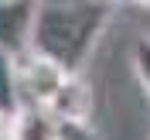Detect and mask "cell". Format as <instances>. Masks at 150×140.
<instances>
[{
    "label": "cell",
    "mask_w": 150,
    "mask_h": 140,
    "mask_svg": "<svg viewBox=\"0 0 150 140\" xmlns=\"http://www.w3.org/2000/svg\"><path fill=\"white\" fill-rule=\"evenodd\" d=\"M112 17L109 0H55L38 7L31 51L51 58L65 72H82Z\"/></svg>",
    "instance_id": "1"
},
{
    "label": "cell",
    "mask_w": 150,
    "mask_h": 140,
    "mask_svg": "<svg viewBox=\"0 0 150 140\" xmlns=\"http://www.w3.org/2000/svg\"><path fill=\"white\" fill-rule=\"evenodd\" d=\"M65 68L55 65L51 58L38 51H21L17 55V82H21V99L34 106H48V99L58 92V85L65 82Z\"/></svg>",
    "instance_id": "2"
},
{
    "label": "cell",
    "mask_w": 150,
    "mask_h": 140,
    "mask_svg": "<svg viewBox=\"0 0 150 140\" xmlns=\"http://www.w3.org/2000/svg\"><path fill=\"white\" fill-rule=\"evenodd\" d=\"M41 0H0V48L14 55L31 48Z\"/></svg>",
    "instance_id": "3"
},
{
    "label": "cell",
    "mask_w": 150,
    "mask_h": 140,
    "mask_svg": "<svg viewBox=\"0 0 150 140\" xmlns=\"http://www.w3.org/2000/svg\"><path fill=\"white\" fill-rule=\"evenodd\" d=\"M45 109L55 113L58 123H89V113H92V89L79 72H68L65 82L58 85V92L48 99Z\"/></svg>",
    "instance_id": "4"
},
{
    "label": "cell",
    "mask_w": 150,
    "mask_h": 140,
    "mask_svg": "<svg viewBox=\"0 0 150 140\" xmlns=\"http://www.w3.org/2000/svg\"><path fill=\"white\" fill-rule=\"evenodd\" d=\"M7 140H62V123L55 120V113L45 106L24 103L14 116H10Z\"/></svg>",
    "instance_id": "5"
},
{
    "label": "cell",
    "mask_w": 150,
    "mask_h": 140,
    "mask_svg": "<svg viewBox=\"0 0 150 140\" xmlns=\"http://www.w3.org/2000/svg\"><path fill=\"white\" fill-rule=\"evenodd\" d=\"M24 106L21 99V82H17V55L0 48V116H14Z\"/></svg>",
    "instance_id": "6"
},
{
    "label": "cell",
    "mask_w": 150,
    "mask_h": 140,
    "mask_svg": "<svg viewBox=\"0 0 150 140\" xmlns=\"http://www.w3.org/2000/svg\"><path fill=\"white\" fill-rule=\"evenodd\" d=\"M130 65H133L137 82L143 85V92H147V99H150V34H140L130 45Z\"/></svg>",
    "instance_id": "7"
},
{
    "label": "cell",
    "mask_w": 150,
    "mask_h": 140,
    "mask_svg": "<svg viewBox=\"0 0 150 140\" xmlns=\"http://www.w3.org/2000/svg\"><path fill=\"white\" fill-rule=\"evenodd\" d=\"M62 140H96L89 123H62Z\"/></svg>",
    "instance_id": "8"
},
{
    "label": "cell",
    "mask_w": 150,
    "mask_h": 140,
    "mask_svg": "<svg viewBox=\"0 0 150 140\" xmlns=\"http://www.w3.org/2000/svg\"><path fill=\"white\" fill-rule=\"evenodd\" d=\"M7 130H10V120H7V116H0V140H7Z\"/></svg>",
    "instance_id": "9"
},
{
    "label": "cell",
    "mask_w": 150,
    "mask_h": 140,
    "mask_svg": "<svg viewBox=\"0 0 150 140\" xmlns=\"http://www.w3.org/2000/svg\"><path fill=\"white\" fill-rule=\"evenodd\" d=\"M130 4H137V7H150V0H130Z\"/></svg>",
    "instance_id": "10"
},
{
    "label": "cell",
    "mask_w": 150,
    "mask_h": 140,
    "mask_svg": "<svg viewBox=\"0 0 150 140\" xmlns=\"http://www.w3.org/2000/svg\"><path fill=\"white\" fill-rule=\"evenodd\" d=\"M109 4H116V0H109Z\"/></svg>",
    "instance_id": "11"
}]
</instances>
